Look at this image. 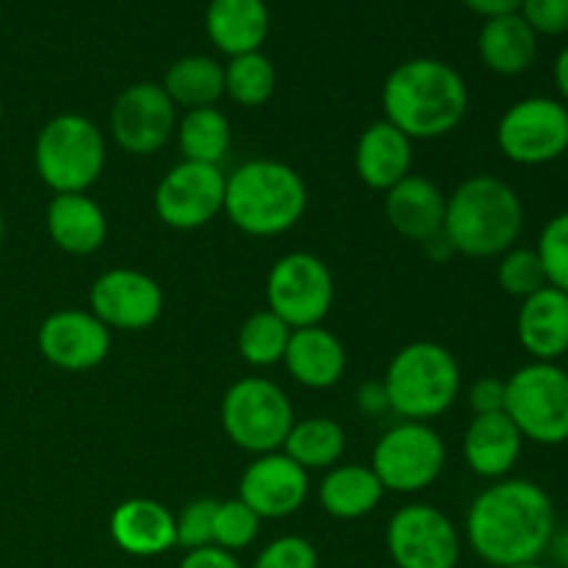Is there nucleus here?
<instances>
[{
    "label": "nucleus",
    "instance_id": "obj_27",
    "mask_svg": "<svg viewBox=\"0 0 568 568\" xmlns=\"http://www.w3.org/2000/svg\"><path fill=\"white\" fill-rule=\"evenodd\" d=\"M386 488L381 486L372 466L336 464L320 483V505L327 516L355 521L369 516L381 505Z\"/></svg>",
    "mask_w": 568,
    "mask_h": 568
},
{
    "label": "nucleus",
    "instance_id": "obj_9",
    "mask_svg": "<svg viewBox=\"0 0 568 568\" xmlns=\"http://www.w3.org/2000/svg\"><path fill=\"white\" fill-rule=\"evenodd\" d=\"M447 466V444L427 422H399L381 436L372 471L394 494L427 491Z\"/></svg>",
    "mask_w": 568,
    "mask_h": 568
},
{
    "label": "nucleus",
    "instance_id": "obj_39",
    "mask_svg": "<svg viewBox=\"0 0 568 568\" xmlns=\"http://www.w3.org/2000/svg\"><path fill=\"white\" fill-rule=\"evenodd\" d=\"M469 405L475 416L503 414L505 410V381L503 377H480L469 388Z\"/></svg>",
    "mask_w": 568,
    "mask_h": 568
},
{
    "label": "nucleus",
    "instance_id": "obj_46",
    "mask_svg": "<svg viewBox=\"0 0 568 568\" xmlns=\"http://www.w3.org/2000/svg\"><path fill=\"white\" fill-rule=\"evenodd\" d=\"M3 233H6V225H3V214H0V247H3Z\"/></svg>",
    "mask_w": 568,
    "mask_h": 568
},
{
    "label": "nucleus",
    "instance_id": "obj_26",
    "mask_svg": "<svg viewBox=\"0 0 568 568\" xmlns=\"http://www.w3.org/2000/svg\"><path fill=\"white\" fill-rule=\"evenodd\" d=\"M477 53H480L483 64L497 75H521L536 64L538 33L519 11L488 17L477 37Z\"/></svg>",
    "mask_w": 568,
    "mask_h": 568
},
{
    "label": "nucleus",
    "instance_id": "obj_41",
    "mask_svg": "<svg viewBox=\"0 0 568 568\" xmlns=\"http://www.w3.org/2000/svg\"><path fill=\"white\" fill-rule=\"evenodd\" d=\"M355 403H358L361 414L366 416H381L388 410V394H386V386L381 383H364V386L358 388V394H355Z\"/></svg>",
    "mask_w": 568,
    "mask_h": 568
},
{
    "label": "nucleus",
    "instance_id": "obj_1",
    "mask_svg": "<svg viewBox=\"0 0 568 568\" xmlns=\"http://www.w3.org/2000/svg\"><path fill=\"white\" fill-rule=\"evenodd\" d=\"M555 527L552 497L538 483L505 477L475 497L466 514V541L483 564L510 568L541 560Z\"/></svg>",
    "mask_w": 568,
    "mask_h": 568
},
{
    "label": "nucleus",
    "instance_id": "obj_33",
    "mask_svg": "<svg viewBox=\"0 0 568 568\" xmlns=\"http://www.w3.org/2000/svg\"><path fill=\"white\" fill-rule=\"evenodd\" d=\"M497 283L505 294L519 300L532 297L544 286H549L536 247H510L508 253L499 255Z\"/></svg>",
    "mask_w": 568,
    "mask_h": 568
},
{
    "label": "nucleus",
    "instance_id": "obj_12",
    "mask_svg": "<svg viewBox=\"0 0 568 568\" xmlns=\"http://www.w3.org/2000/svg\"><path fill=\"white\" fill-rule=\"evenodd\" d=\"M386 549L394 568H458L460 532L444 510L414 503L388 521Z\"/></svg>",
    "mask_w": 568,
    "mask_h": 568
},
{
    "label": "nucleus",
    "instance_id": "obj_4",
    "mask_svg": "<svg viewBox=\"0 0 568 568\" xmlns=\"http://www.w3.org/2000/svg\"><path fill=\"white\" fill-rule=\"evenodd\" d=\"M308 209V186L294 166L250 159L225 175V211L233 227L255 239L283 236Z\"/></svg>",
    "mask_w": 568,
    "mask_h": 568
},
{
    "label": "nucleus",
    "instance_id": "obj_15",
    "mask_svg": "<svg viewBox=\"0 0 568 568\" xmlns=\"http://www.w3.org/2000/svg\"><path fill=\"white\" fill-rule=\"evenodd\" d=\"M89 311L109 331H148L164 311V292L148 272L114 266L105 270L89 288Z\"/></svg>",
    "mask_w": 568,
    "mask_h": 568
},
{
    "label": "nucleus",
    "instance_id": "obj_47",
    "mask_svg": "<svg viewBox=\"0 0 568 568\" xmlns=\"http://www.w3.org/2000/svg\"><path fill=\"white\" fill-rule=\"evenodd\" d=\"M0 120H3V103H0Z\"/></svg>",
    "mask_w": 568,
    "mask_h": 568
},
{
    "label": "nucleus",
    "instance_id": "obj_14",
    "mask_svg": "<svg viewBox=\"0 0 568 568\" xmlns=\"http://www.w3.org/2000/svg\"><path fill=\"white\" fill-rule=\"evenodd\" d=\"M109 128L114 142L131 155H153L170 144L178 128V105L161 83H133L116 94Z\"/></svg>",
    "mask_w": 568,
    "mask_h": 568
},
{
    "label": "nucleus",
    "instance_id": "obj_36",
    "mask_svg": "<svg viewBox=\"0 0 568 568\" xmlns=\"http://www.w3.org/2000/svg\"><path fill=\"white\" fill-rule=\"evenodd\" d=\"M214 510L216 499H194L183 505L181 514L175 516V544L186 552L203 547H214Z\"/></svg>",
    "mask_w": 568,
    "mask_h": 568
},
{
    "label": "nucleus",
    "instance_id": "obj_19",
    "mask_svg": "<svg viewBox=\"0 0 568 568\" xmlns=\"http://www.w3.org/2000/svg\"><path fill=\"white\" fill-rule=\"evenodd\" d=\"M111 541L131 558H159L175 544V516L166 505L133 497L116 505L109 519Z\"/></svg>",
    "mask_w": 568,
    "mask_h": 568
},
{
    "label": "nucleus",
    "instance_id": "obj_23",
    "mask_svg": "<svg viewBox=\"0 0 568 568\" xmlns=\"http://www.w3.org/2000/svg\"><path fill=\"white\" fill-rule=\"evenodd\" d=\"M283 364L300 386L325 392L336 386L347 372V349L327 327H300L292 331Z\"/></svg>",
    "mask_w": 568,
    "mask_h": 568
},
{
    "label": "nucleus",
    "instance_id": "obj_22",
    "mask_svg": "<svg viewBox=\"0 0 568 568\" xmlns=\"http://www.w3.org/2000/svg\"><path fill=\"white\" fill-rule=\"evenodd\" d=\"M521 447H525V438L505 410L483 414L475 416L466 427L464 460L477 477L497 483L516 469Z\"/></svg>",
    "mask_w": 568,
    "mask_h": 568
},
{
    "label": "nucleus",
    "instance_id": "obj_32",
    "mask_svg": "<svg viewBox=\"0 0 568 568\" xmlns=\"http://www.w3.org/2000/svg\"><path fill=\"white\" fill-rule=\"evenodd\" d=\"M277 87V72L270 55L261 50L244 55H233L225 64V94L236 105L244 109H258L270 103Z\"/></svg>",
    "mask_w": 568,
    "mask_h": 568
},
{
    "label": "nucleus",
    "instance_id": "obj_16",
    "mask_svg": "<svg viewBox=\"0 0 568 568\" xmlns=\"http://www.w3.org/2000/svg\"><path fill=\"white\" fill-rule=\"evenodd\" d=\"M39 353L48 364L64 372H89L111 353V331L81 308H61L44 316L37 333Z\"/></svg>",
    "mask_w": 568,
    "mask_h": 568
},
{
    "label": "nucleus",
    "instance_id": "obj_20",
    "mask_svg": "<svg viewBox=\"0 0 568 568\" xmlns=\"http://www.w3.org/2000/svg\"><path fill=\"white\" fill-rule=\"evenodd\" d=\"M516 336L532 361L558 364V358L568 353V294L544 286L532 297L521 300Z\"/></svg>",
    "mask_w": 568,
    "mask_h": 568
},
{
    "label": "nucleus",
    "instance_id": "obj_6",
    "mask_svg": "<svg viewBox=\"0 0 568 568\" xmlns=\"http://www.w3.org/2000/svg\"><path fill=\"white\" fill-rule=\"evenodd\" d=\"M37 175L55 194H87L105 170V136L83 114L48 120L33 144Z\"/></svg>",
    "mask_w": 568,
    "mask_h": 568
},
{
    "label": "nucleus",
    "instance_id": "obj_28",
    "mask_svg": "<svg viewBox=\"0 0 568 568\" xmlns=\"http://www.w3.org/2000/svg\"><path fill=\"white\" fill-rule=\"evenodd\" d=\"M161 87L172 103L183 105L186 111L209 109L225 98V67L211 55H183L172 61Z\"/></svg>",
    "mask_w": 568,
    "mask_h": 568
},
{
    "label": "nucleus",
    "instance_id": "obj_11",
    "mask_svg": "<svg viewBox=\"0 0 568 568\" xmlns=\"http://www.w3.org/2000/svg\"><path fill=\"white\" fill-rule=\"evenodd\" d=\"M336 286L325 261L314 253H288L266 275V308L292 331L322 325L333 308Z\"/></svg>",
    "mask_w": 568,
    "mask_h": 568
},
{
    "label": "nucleus",
    "instance_id": "obj_40",
    "mask_svg": "<svg viewBox=\"0 0 568 568\" xmlns=\"http://www.w3.org/2000/svg\"><path fill=\"white\" fill-rule=\"evenodd\" d=\"M178 568H242V564H239L233 552H225L220 547H203L183 555Z\"/></svg>",
    "mask_w": 568,
    "mask_h": 568
},
{
    "label": "nucleus",
    "instance_id": "obj_48",
    "mask_svg": "<svg viewBox=\"0 0 568 568\" xmlns=\"http://www.w3.org/2000/svg\"><path fill=\"white\" fill-rule=\"evenodd\" d=\"M388 568H394V566H388Z\"/></svg>",
    "mask_w": 568,
    "mask_h": 568
},
{
    "label": "nucleus",
    "instance_id": "obj_7",
    "mask_svg": "<svg viewBox=\"0 0 568 568\" xmlns=\"http://www.w3.org/2000/svg\"><path fill=\"white\" fill-rule=\"evenodd\" d=\"M505 414L525 442L560 447L568 442V369L558 364L521 366L505 381Z\"/></svg>",
    "mask_w": 568,
    "mask_h": 568
},
{
    "label": "nucleus",
    "instance_id": "obj_3",
    "mask_svg": "<svg viewBox=\"0 0 568 568\" xmlns=\"http://www.w3.org/2000/svg\"><path fill=\"white\" fill-rule=\"evenodd\" d=\"M525 227V203L508 181L471 175L447 197L444 233L449 253L466 258H499L516 247Z\"/></svg>",
    "mask_w": 568,
    "mask_h": 568
},
{
    "label": "nucleus",
    "instance_id": "obj_34",
    "mask_svg": "<svg viewBox=\"0 0 568 568\" xmlns=\"http://www.w3.org/2000/svg\"><path fill=\"white\" fill-rule=\"evenodd\" d=\"M261 532V519L242 503V499H225L216 503L214 510V547L225 552H242L253 547Z\"/></svg>",
    "mask_w": 568,
    "mask_h": 568
},
{
    "label": "nucleus",
    "instance_id": "obj_37",
    "mask_svg": "<svg viewBox=\"0 0 568 568\" xmlns=\"http://www.w3.org/2000/svg\"><path fill=\"white\" fill-rule=\"evenodd\" d=\"M253 568H320V552L303 536H281L266 544Z\"/></svg>",
    "mask_w": 568,
    "mask_h": 568
},
{
    "label": "nucleus",
    "instance_id": "obj_31",
    "mask_svg": "<svg viewBox=\"0 0 568 568\" xmlns=\"http://www.w3.org/2000/svg\"><path fill=\"white\" fill-rule=\"evenodd\" d=\"M288 338H292V327L272 314L270 308L255 311L242 322L236 336L239 355L247 361L255 369H270V366L283 364L286 355Z\"/></svg>",
    "mask_w": 568,
    "mask_h": 568
},
{
    "label": "nucleus",
    "instance_id": "obj_38",
    "mask_svg": "<svg viewBox=\"0 0 568 568\" xmlns=\"http://www.w3.org/2000/svg\"><path fill=\"white\" fill-rule=\"evenodd\" d=\"M519 14L544 37L568 33V0H521Z\"/></svg>",
    "mask_w": 568,
    "mask_h": 568
},
{
    "label": "nucleus",
    "instance_id": "obj_17",
    "mask_svg": "<svg viewBox=\"0 0 568 568\" xmlns=\"http://www.w3.org/2000/svg\"><path fill=\"white\" fill-rule=\"evenodd\" d=\"M308 471L294 464L283 449L255 455V460L242 471V480H239V499L261 521L294 516L308 499Z\"/></svg>",
    "mask_w": 568,
    "mask_h": 568
},
{
    "label": "nucleus",
    "instance_id": "obj_21",
    "mask_svg": "<svg viewBox=\"0 0 568 568\" xmlns=\"http://www.w3.org/2000/svg\"><path fill=\"white\" fill-rule=\"evenodd\" d=\"M355 172L366 186L386 194L414 172V142L392 122H372L355 144Z\"/></svg>",
    "mask_w": 568,
    "mask_h": 568
},
{
    "label": "nucleus",
    "instance_id": "obj_45",
    "mask_svg": "<svg viewBox=\"0 0 568 568\" xmlns=\"http://www.w3.org/2000/svg\"><path fill=\"white\" fill-rule=\"evenodd\" d=\"M510 568H552V566L541 564V560H530V564H519V566H510Z\"/></svg>",
    "mask_w": 568,
    "mask_h": 568
},
{
    "label": "nucleus",
    "instance_id": "obj_8",
    "mask_svg": "<svg viewBox=\"0 0 568 568\" xmlns=\"http://www.w3.org/2000/svg\"><path fill=\"white\" fill-rule=\"evenodd\" d=\"M220 422L239 449L266 455L283 449L294 425V408L270 377H242L222 397Z\"/></svg>",
    "mask_w": 568,
    "mask_h": 568
},
{
    "label": "nucleus",
    "instance_id": "obj_5",
    "mask_svg": "<svg viewBox=\"0 0 568 568\" xmlns=\"http://www.w3.org/2000/svg\"><path fill=\"white\" fill-rule=\"evenodd\" d=\"M383 386L388 410L405 422H430L460 397V364L444 344L410 342L388 361Z\"/></svg>",
    "mask_w": 568,
    "mask_h": 568
},
{
    "label": "nucleus",
    "instance_id": "obj_35",
    "mask_svg": "<svg viewBox=\"0 0 568 568\" xmlns=\"http://www.w3.org/2000/svg\"><path fill=\"white\" fill-rule=\"evenodd\" d=\"M536 253L541 258L544 272H547L549 286L568 294V211L555 214L544 225Z\"/></svg>",
    "mask_w": 568,
    "mask_h": 568
},
{
    "label": "nucleus",
    "instance_id": "obj_18",
    "mask_svg": "<svg viewBox=\"0 0 568 568\" xmlns=\"http://www.w3.org/2000/svg\"><path fill=\"white\" fill-rule=\"evenodd\" d=\"M383 211H386L388 225L408 242L427 244V247L442 242L447 194L430 178L410 172L405 181L388 189Z\"/></svg>",
    "mask_w": 568,
    "mask_h": 568
},
{
    "label": "nucleus",
    "instance_id": "obj_42",
    "mask_svg": "<svg viewBox=\"0 0 568 568\" xmlns=\"http://www.w3.org/2000/svg\"><path fill=\"white\" fill-rule=\"evenodd\" d=\"M466 9H471L480 17H499V14H514L521 9V0H464Z\"/></svg>",
    "mask_w": 568,
    "mask_h": 568
},
{
    "label": "nucleus",
    "instance_id": "obj_2",
    "mask_svg": "<svg viewBox=\"0 0 568 568\" xmlns=\"http://www.w3.org/2000/svg\"><path fill=\"white\" fill-rule=\"evenodd\" d=\"M386 122L410 142L449 136L469 114V87L453 64L442 59H408L388 72L383 83Z\"/></svg>",
    "mask_w": 568,
    "mask_h": 568
},
{
    "label": "nucleus",
    "instance_id": "obj_25",
    "mask_svg": "<svg viewBox=\"0 0 568 568\" xmlns=\"http://www.w3.org/2000/svg\"><path fill=\"white\" fill-rule=\"evenodd\" d=\"M205 33L225 55L261 50L270 37V9L264 0H211L205 9Z\"/></svg>",
    "mask_w": 568,
    "mask_h": 568
},
{
    "label": "nucleus",
    "instance_id": "obj_43",
    "mask_svg": "<svg viewBox=\"0 0 568 568\" xmlns=\"http://www.w3.org/2000/svg\"><path fill=\"white\" fill-rule=\"evenodd\" d=\"M547 552H552L555 564L560 568H568V525L566 527H555L552 541H549Z\"/></svg>",
    "mask_w": 568,
    "mask_h": 568
},
{
    "label": "nucleus",
    "instance_id": "obj_24",
    "mask_svg": "<svg viewBox=\"0 0 568 568\" xmlns=\"http://www.w3.org/2000/svg\"><path fill=\"white\" fill-rule=\"evenodd\" d=\"M48 236L70 255L98 253L109 236V220L89 194H55L48 205Z\"/></svg>",
    "mask_w": 568,
    "mask_h": 568
},
{
    "label": "nucleus",
    "instance_id": "obj_10",
    "mask_svg": "<svg viewBox=\"0 0 568 568\" xmlns=\"http://www.w3.org/2000/svg\"><path fill=\"white\" fill-rule=\"evenodd\" d=\"M497 148L519 166H544L568 150V105L564 100H516L497 122Z\"/></svg>",
    "mask_w": 568,
    "mask_h": 568
},
{
    "label": "nucleus",
    "instance_id": "obj_30",
    "mask_svg": "<svg viewBox=\"0 0 568 568\" xmlns=\"http://www.w3.org/2000/svg\"><path fill=\"white\" fill-rule=\"evenodd\" d=\"M344 447H347L344 427L325 416H311L303 422L294 419L286 442H283V453L305 471L333 469L342 460Z\"/></svg>",
    "mask_w": 568,
    "mask_h": 568
},
{
    "label": "nucleus",
    "instance_id": "obj_29",
    "mask_svg": "<svg viewBox=\"0 0 568 568\" xmlns=\"http://www.w3.org/2000/svg\"><path fill=\"white\" fill-rule=\"evenodd\" d=\"M175 139L183 153V161L222 166V161L231 153L233 128L225 111H220L216 105H209V109L186 111L178 120Z\"/></svg>",
    "mask_w": 568,
    "mask_h": 568
},
{
    "label": "nucleus",
    "instance_id": "obj_13",
    "mask_svg": "<svg viewBox=\"0 0 568 568\" xmlns=\"http://www.w3.org/2000/svg\"><path fill=\"white\" fill-rule=\"evenodd\" d=\"M155 216L172 231H200L225 211V172L214 164L181 161L153 194Z\"/></svg>",
    "mask_w": 568,
    "mask_h": 568
},
{
    "label": "nucleus",
    "instance_id": "obj_44",
    "mask_svg": "<svg viewBox=\"0 0 568 568\" xmlns=\"http://www.w3.org/2000/svg\"><path fill=\"white\" fill-rule=\"evenodd\" d=\"M555 87H558L560 98H564V103L568 105V44L564 50L558 53V59H555Z\"/></svg>",
    "mask_w": 568,
    "mask_h": 568
}]
</instances>
